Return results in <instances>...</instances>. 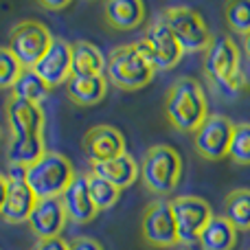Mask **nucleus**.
Returning a JSON list of instances; mask_svg holds the SVG:
<instances>
[{
	"mask_svg": "<svg viewBox=\"0 0 250 250\" xmlns=\"http://www.w3.org/2000/svg\"><path fill=\"white\" fill-rule=\"evenodd\" d=\"M165 117L178 132H195L208 117L202 83L193 77H178L165 95Z\"/></svg>",
	"mask_w": 250,
	"mask_h": 250,
	"instance_id": "1",
	"label": "nucleus"
},
{
	"mask_svg": "<svg viewBox=\"0 0 250 250\" xmlns=\"http://www.w3.org/2000/svg\"><path fill=\"white\" fill-rule=\"evenodd\" d=\"M75 176L73 163L60 151H46L38 163L26 167V185L38 200L62 198Z\"/></svg>",
	"mask_w": 250,
	"mask_h": 250,
	"instance_id": "2",
	"label": "nucleus"
},
{
	"mask_svg": "<svg viewBox=\"0 0 250 250\" xmlns=\"http://www.w3.org/2000/svg\"><path fill=\"white\" fill-rule=\"evenodd\" d=\"M182 178V158L171 145H154L145 151L141 163V180L147 191L169 195Z\"/></svg>",
	"mask_w": 250,
	"mask_h": 250,
	"instance_id": "3",
	"label": "nucleus"
},
{
	"mask_svg": "<svg viewBox=\"0 0 250 250\" xmlns=\"http://www.w3.org/2000/svg\"><path fill=\"white\" fill-rule=\"evenodd\" d=\"M156 68L138 53L134 44L112 48L108 62H105V79L112 82L121 90H141L154 79Z\"/></svg>",
	"mask_w": 250,
	"mask_h": 250,
	"instance_id": "4",
	"label": "nucleus"
},
{
	"mask_svg": "<svg viewBox=\"0 0 250 250\" xmlns=\"http://www.w3.org/2000/svg\"><path fill=\"white\" fill-rule=\"evenodd\" d=\"M160 18L185 53H202L211 46L213 38L204 18L191 7H167Z\"/></svg>",
	"mask_w": 250,
	"mask_h": 250,
	"instance_id": "5",
	"label": "nucleus"
},
{
	"mask_svg": "<svg viewBox=\"0 0 250 250\" xmlns=\"http://www.w3.org/2000/svg\"><path fill=\"white\" fill-rule=\"evenodd\" d=\"M134 46L156 70H171L185 55L182 46L178 44V40L173 38V33L160 16L149 24L145 38L134 42Z\"/></svg>",
	"mask_w": 250,
	"mask_h": 250,
	"instance_id": "6",
	"label": "nucleus"
},
{
	"mask_svg": "<svg viewBox=\"0 0 250 250\" xmlns=\"http://www.w3.org/2000/svg\"><path fill=\"white\" fill-rule=\"evenodd\" d=\"M53 35L46 24L38 20H22L9 31V51L16 55L22 68H33L48 51Z\"/></svg>",
	"mask_w": 250,
	"mask_h": 250,
	"instance_id": "7",
	"label": "nucleus"
},
{
	"mask_svg": "<svg viewBox=\"0 0 250 250\" xmlns=\"http://www.w3.org/2000/svg\"><path fill=\"white\" fill-rule=\"evenodd\" d=\"M169 204H171L180 244H185V246L195 244L202 230L207 229V224L213 220L211 204L198 195H176L173 200H169Z\"/></svg>",
	"mask_w": 250,
	"mask_h": 250,
	"instance_id": "8",
	"label": "nucleus"
},
{
	"mask_svg": "<svg viewBox=\"0 0 250 250\" xmlns=\"http://www.w3.org/2000/svg\"><path fill=\"white\" fill-rule=\"evenodd\" d=\"M141 237L154 248H171L180 244L169 200H154L145 207L141 217Z\"/></svg>",
	"mask_w": 250,
	"mask_h": 250,
	"instance_id": "9",
	"label": "nucleus"
},
{
	"mask_svg": "<svg viewBox=\"0 0 250 250\" xmlns=\"http://www.w3.org/2000/svg\"><path fill=\"white\" fill-rule=\"evenodd\" d=\"M208 82L215 90H222L226 83H230L239 73V48L229 35H220L207 48V62H204Z\"/></svg>",
	"mask_w": 250,
	"mask_h": 250,
	"instance_id": "10",
	"label": "nucleus"
},
{
	"mask_svg": "<svg viewBox=\"0 0 250 250\" xmlns=\"http://www.w3.org/2000/svg\"><path fill=\"white\" fill-rule=\"evenodd\" d=\"M235 123L222 114H208L207 121L193 132V147L202 158L222 160L229 156L230 138H233Z\"/></svg>",
	"mask_w": 250,
	"mask_h": 250,
	"instance_id": "11",
	"label": "nucleus"
},
{
	"mask_svg": "<svg viewBox=\"0 0 250 250\" xmlns=\"http://www.w3.org/2000/svg\"><path fill=\"white\" fill-rule=\"evenodd\" d=\"M33 70L48 88H57L62 83H66L73 77V51H70V42H66L62 38H53L48 51L33 66Z\"/></svg>",
	"mask_w": 250,
	"mask_h": 250,
	"instance_id": "12",
	"label": "nucleus"
},
{
	"mask_svg": "<svg viewBox=\"0 0 250 250\" xmlns=\"http://www.w3.org/2000/svg\"><path fill=\"white\" fill-rule=\"evenodd\" d=\"M82 149L90 165H99L125 154V136L112 125H95L83 134Z\"/></svg>",
	"mask_w": 250,
	"mask_h": 250,
	"instance_id": "13",
	"label": "nucleus"
},
{
	"mask_svg": "<svg viewBox=\"0 0 250 250\" xmlns=\"http://www.w3.org/2000/svg\"><path fill=\"white\" fill-rule=\"evenodd\" d=\"M4 117H7L9 134L11 136H35L44 134V110L42 105H35L31 101H24L20 97L9 95L4 104Z\"/></svg>",
	"mask_w": 250,
	"mask_h": 250,
	"instance_id": "14",
	"label": "nucleus"
},
{
	"mask_svg": "<svg viewBox=\"0 0 250 250\" xmlns=\"http://www.w3.org/2000/svg\"><path fill=\"white\" fill-rule=\"evenodd\" d=\"M66 211L62 207L60 198H46V200H38L35 208L29 217V229L33 230V235L38 239H51V237H60L62 230L66 226Z\"/></svg>",
	"mask_w": 250,
	"mask_h": 250,
	"instance_id": "15",
	"label": "nucleus"
},
{
	"mask_svg": "<svg viewBox=\"0 0 250 250\" xmlns=\"http://www.w3.org/2000/svg\"><path fill=\"white\" fill-rule=\"evenodd\" d=\"M62 207L66 211V217L75 224H88L97 217V208L92 204L90 191H88V182H86V173L75 176V180L68 185V189L62 193Z\"/></svg>",
	"mask_w": 250,
	"mask_h": 250,
	"instance_id": "16",
	"label": "nucleus"
},
{
	"mask_svg": "<svg viewBox=\"0 0 250 250\" xmlns=\"http://www.w3.org/2000/svg\"><path fill=\"white\" fill-rule=\"evenodd\" d=\"M35 202L38 198L26 182H7V198H4L0 215L7 224H24L33 213Z\"/></svg>",
	"mask_w": 250,
	"mask_h": 250,
	"instance_id": "17",
	"label": "nucleus"
},
{
	"mask_svg": "<svg viewBox=\"0 0 250 250\" xmlns=\"http://www.w3.org/2000/svg\"><path fill=\"white\" fill-rule=\"evenodd\" d=\"M66 95L75 105L90 108L105 99L108 95V79L105 75H92V77H73L66 82Z\"/></svg>",
	"mask_w": 250,
	"mask_h": 250,
	"instance_id": "18",
	"label": "nucleus"
},
{
	"mask_svg": "<svg viewBox=\"0 0 250 250\" xmlns=\"http://www.w3.org/2000/svg\"><path fill=\"white\" fill-rule=\"evenodd\" d=\"M92 173L101 176L104 180H108L110 185H114L119 191L127 189L136 182V178H141V167L136 165L132 154H121L112 160H105V163L92 165Z\"/></svg>",
	"mask_w": 250,
	"mask_h": 250,
	"instance_id": "19",
	"label": "nucleus"
},
{
	"mask_svg": "<svg viewBox=\"0 0 250 250\" xmlns=\"http://www.w3.org/2000/svg\"><path fill=\"white\" fill-rule=\"evenodd\" d=\"M108 26L117 31H132L145 20V4L141 0H108L104 4Z\"/></svg>",
	"mask_w": 250,
	"mask_h": 250,
	"instance_id": "20",
	"label": "nucleus"
},
{
	"mask_svg": "<svg viewBox=\"0 0 250 250\" xmlns=\"http://www.w3.org/2000/svg\"><path fill=\"white\" fill-rule=\"evenodd\" d=\"M73 51V75L77 77H92V75H104L105 73V57L97 44L88 42V40H77L70 44Z\"/></svg>",
	"mask_w": 250,
	"mask_h": 250,
	"instance_id": "21",
	"label": "nucleus"
},
{
	"mask_svg": "<svg viewBox=\"0 0 250 250\" xmlns=\"http://www.w3.org/2000/svg\"><path fill=\"white\" fill-rule=\"evenodd\" d=\"M239 230L224 215H213V220L202 230L198 244L202 250H233L237 246Z\"/></svg>",
	"mask_w": 250,
	"mask_h": 250,
	"instance_id": "22",
	"label": "nucleus"
},
{
	"mask_svg": "<svg viewBox=\"0 0 250 250\" xmlns=\"http://www.w3.org/2000/svg\"><path fill=\"white\" fill-rule=\"evenodd\" d=\"M44 154H46L44 134H35V136H11L7 143V163L9 165L31 167Z\"/></svg>",
	"mask_w": 250,
	"mask_h": 250,
	"instance_id": "23",
	"label": "nucleus"
},
{
	"mask_svg": "<svg viewBox=\"0 0 250 250\" xmlns=\"http://www.w3.org/2000/svg\"><path fill=\"white\" fill-rule=\"evenodd\" d=\"M224 217L237 230H250V189H235L226 195Z\"/></svg>",
	"mask_w": 250,
	"mask_h": 250,
	"instance_id": "24",
	"label": "nucleus"
},
{
	"mask_svg": "<svg viewBox=\"0 0 250 250\" xmlns=\"http://www.w3.org/2000/svg\"><path fill=\"white\" fill-rule=\"evenodd\" d=\"M48 92H51V88L35 75L33 68L22 70L18 82H16V86L11 88L13 97H20V99L31 101V104H35V105H42V101L48 97Z\"/></svg>",
	"mask_w": 250,
	"mask_h": 250,
	"instance_id": "25",
	"label": "nucleus"
},
{
	"mask_svg": "<svg viewBox=\"0 0 250 250\" xmlns=\"http://www.w3.org/2000/svg\"><path fill=\"white\" fill-rule=\"evenodd\" d=\"M86 182H88V191H90L92 204H95L97 211H108L121 198V191L114 185H110L108 180H104L101 176H97V173H92V171L86 173Z\"/></svg>",
	"mask_w": 250,
	"mask_h": 250,
	"instance_id": "26",
	"label": "nucleus"
},
{
	"mask_svg": "<svg viewBox=\"0 0 250 250\" xmlns=\"http://www.w3.org/2000/svg\"><path fill=\"white\" fill-rule=\"evenodd\" d=\"M224 18L233 33L246 38L250 33V0H230V2H226Z\"/></svg>",
	"mask_w": 250,
	"mask_h": 250,
	"instance_id": "27",
	"label": "nucleus"
},
{
	"mask_svg": "<svg viewBox=\"0 0 250 250\" xmlns=\"http://www.w3.org/2000/svg\"><path fill=\"white\" fill-rule=\"evenodd\" d=\"M229 158L235 165H250V123H235Z\"/></svg>",
	"mask_w": 250,
	"mask_h": 250,
	"instance_id": "28",
	"label": "nucleus"
},
{
	"mask_svg": "<svg viewBox=\"0 0 250 250\" xmlns=\"http://www.w3.org/2000/svg\"><path fill=\"white\" fill-rule=\"evenodd\" d=\"M22 70L24 68L16 60V55L7 46H0V90H7V88L11 90Z\"/></svg>",
	"mask_w": 250,
	"mask_h": 250,
	"instance_id": "29",
	"label": "nucleus"
},
{
	"mask_svg": "<svg viewBox=\"0 0 250 250\" xmlns=\"http://www.w3.org/2000/svg\"><path fill=\"white\" fill-rule=\"evenodd\" d=\"M68 248H70V250H104V246H101L97 239L86 237V235L70 239V242H68Z\"/></svg>",
	"mask_w": 250,
	"mask_h": 250,
	"instance_id": "30",
	"label": "nucleus"
},
{
	"mask_svg": "<svg viewBox=\"0 0 250 250\" xmlns=\"http://www.w3.org/2000/svg\"><path fill=\"white\" fill-rule=\"evenodd\" d=\"M33 250H70V248L68 242H64L62 237H51V239H38Z\"/></svg>",
	"mask_w": 250,
	"mask_h": 250,
	"instance_id": "31",
	"label": "nucleus"
},
{
	"mask_svg": "<svg viewBox=\"0 0 250 250\" xmlns=\"http://www.w3.org/2000/svg\"><path fill=\"white\" fill-rule=\"evenodd\" d=\"M7 182H26V167L20 165H7Z\"/></svg>",
	"mask_w": 250,
	"mask_h": 250,
	"instance_id": "32",
	"label": "nucleus"
},
{
	"mask_svg": "<svg viewBox=\"0 0 250 250\" xmlns=\"http://www.w3.org/2000/svg\"><path fill=\"white\" fill-rule=\"evenodd\" d=\"M42 9H51V11H60V9H66L70 7V0H60V2H48V0H42L40 2Z\"/></svg>",
	"mask_w": 250,
	"mask_h": 250,
	"instance_id": "33",
	"label": "nucleus"
},
{
	"mask_svg": "<svg viewBox=\"0 0 250 250\" xmlns=\"http://www.w3.org/2000/svg\"><path fill=\"white\" fill-rule=\"evenodd\" d=\"M4 198H7V178H4L2 173H0V211H2Z\"/></svg>",
	"mask_w": 250,
	"mask_h": 250,
	"instance_id": "34",
	"label": "nucleus"
},
{
	"mask_svg": "<svg viewBox=\"0 0 250 250\" xmlns=\"http://www.w3.org/2000/svg\"><path fill=\"white\" fill-rule=\"evenodd\" d=\"M244 53H246V57L250 60V33L244 38Z\"/></svg>",
	"mask_w": 250,
	"mask_h": 250,
	"instance_id": "35",
	"label": "nucleus"
},
{
	"mask_svg": "<svg viewBox=\"0 0 250 250\" xmlns=\"http://www.w3.org/2000/svg\"><path fill=\"white\" fill-rule=\"evenodd\" d=\"M0 143H2V129H0Z\"/></svg>",
	"mask_w": 250,
	"mask_h": 250,
	"instance_id": "36",
	"label": "nucleus"
},
{
	"mask_svg": "<svg viewBox=\"0 0 250 250\" xmlns=\"http://www.w3.org/2000/svg\"><path fill=\"white\" fill-rule=\"evenodd\" d=\"M187 250H189V248H187Z\"/></svg>",
	"mask_w": 250,
	"mask_h": 250,
	"instance_id": "37",
	"label": "nucleus"
}]
</instances>
